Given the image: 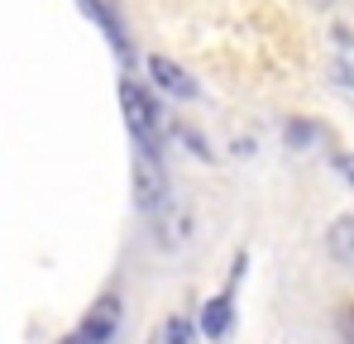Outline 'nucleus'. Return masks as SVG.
Instances as JSON below:
<instances>
[{"label": "nucleus", "instance_id": "nucleus-1", "mask_svg": "<svg viewBox=\"0 0 354 344\" xmlns=\"http://www.w3.org/2000/svg\"><path fill=\"white\" fill-rule=\"evenodd\" d=\"M134 206L144 211V216H158L163 206H168V172L158 163V153L153 149H144V144H134Z\"/></svg>", "mask_w": 354, "mask_h": 344}, {"label": "nucleus", "instance_id": "nucleus-2", "mask_svg": "<svg viewBox=\"0 0 354 344\" xmlns=\"http://www.w3.org/2000/svg\"><path fill=\"white\" fill-rule=\"evenodd\" d=\"M120 111H124V124H129L134 144H144V149L158 153V106H153V96L134 77L120 82Z\"/></svg>", "mask_w": 354, "mask_h": 344}, {"label": "nucleus", "instance_id": "nucleus-3", "mask_svg": "<svg viewBox=\"0 0 354 344\" xmlns=\"http://www.w3.org/2000/svg\"><path fill=\"white\" fill-rule=\"evenodd\" d=\"M120 296H101L86 316H82V325H77V340L82 344H111L120 335Z\"/></svg>", "mask_w": 354, "mask_h": 344}, {"label": "nucleus", "instance_id": "nucleus-4", "mask_svg": "<svg viewBox=\"0 0 354 344\" xmlns=\"http://www.w3.org/2000/svg\"><path fill=\"white\" fill-rule=\"evenodd\" d=\"M149 77H153L168 96H177V101H192V96H196V77H187L173 57H158V53H153V57H149Z\"/></svg>", "mask_w": 354, "mask_h": 344}, {"label": "nucleus", "instance_id": "nucleus-5", "mask_svg": "<svg viewBox=\"0 0 354 344\" xmlns=\"http://www.w3.org/2000/svg\"><path fill=\"white\" fill-rule=\"evenodd\" d=\"M187 234H192V216H187L182 206L168 201V206L153 216V239H158V249H182Z\"/></svg>", "mask_w": 354, "mask_h": 344}, {"label": "nucleus", "instance_id": "nucleus-6", "mask_svg": "<svg viewBox=\"0 0 354 344\" xmlns=\"http://www.w3.org/2000/svg\"><path fill=\"white\" fill-rule=\"evenodd\" d=\"M77 10L86 15V19H96L101 29H106V39H111V48L120 53V62H129V39H124V29H120V19L106 10V0H77Z\"/></svg>", "mask_w": 354, "mask_h": 344}, {"label": "nucleus", "instance_id": "nucleus-7", "mask_svg": "<svg viewBox=\"0 0 354 344\" xmlns=\"http://www.w3.org/2000/svg\"><path fill=\"white\" fill-rule=\"evenodd\" d=\"M230 292H221V296H211L206 306H201V335L206 340H225V330H230Z\"/></svg>", "mask_w": 354, "mask_h": 344}, {"label": "nucleus", "instance_id": "nucleus-8", "mask_svg": "<svg viewBox=\"0 0 354 344\" xmlns=\"http://www.w3.org/2000/svg\"><path fill=\"white\" fill-rule=\"evenodd\" d=\"M326 244H330V258H340V263L354 268V216H340L330 225V234H326Z\"/></svg>", "mask_w": 354, "mask_h": 344}, {"label": "nucleus", "instance_id": "nucleus-9", "mask_svg": "<svg viewBox=\"0 0 354 344\" xmlns=\"http://www.w3.org/2000/svg\"><path fill=\"white\" fill-rule=\"evenodd\" d=\"M335 330H340V340L354 344V301H340V311H335Z\"/></svg>", "mask_w": 354, "mask_h": 344}, {"label": "nucleus", "instance_id": "nucleus-10", "mask_svg": "<svg viewBox=\"0 0 354 344\" xmlns=\"http://www.w3.org/2000/svg\"><path fill=\"white\" fill-rule=\"evenodd\" d=\"M187 340H192V325H187L182 316H173L168 330H163V344H187Z\"/></svg>", "mask_w": 354, "mask_h": 344}, {"label": "nucleus", "instance_id": "nucleus-11", "mask_svg": "<svg viewBox=\"0 0 354 344\" xmlns=\"http://www.w3.org/2000/svg\"><path fill=\"white\" fill-rule=\"evenodd\" d=\"M311 139H316V124H301V120L288 124V144H311Z\"/></svg>", "mask_w": 354, "mask_h": 344}, {"label": "nucleus", "instance_id": "nucleus-12", "mask_svg": "<svg viewBox=\"0 0 354 344\" xmlns=\"http://www.w3.org/2000/svg\"><path fill=\"white\" fill-rule=\"evenodd\" d=\"M335 168H340V177L354 187V153H335Z\"/></svg>", "mask_w": 354, "mask_h": 344}, {"label": "nucleus", "instance_id": "nucleus-13", "mask_svg": "<svg viewBox=\"0 0 354 344\" xmlns=\"http://www.w3.org/2000/svg\"><path fill=\"white\" fill-rule=\"evenodd\" d=\"M311 5H330V0H311Z\"/></svg>", "mask_w": 354, "mask_h": 344}, {"label": "nucleus", "instance_id": "nucleus-14", "mask_svg": "<svg viewBox=\"0 0 354 344\" xmlns=\"http://www.w3.org/2000/svg\"><path fill=\"white\" fill-rule=\"evenodd\" d=\"M149 344H163V340H158V335H153V340H149Z\"/></svg>", "mask_w": 354, "mask_h": 344}]
</instances>
